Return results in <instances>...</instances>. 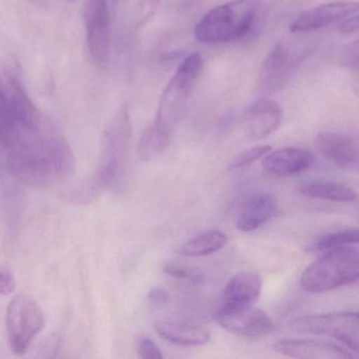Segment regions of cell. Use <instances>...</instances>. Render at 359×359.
<instances>
[{
  "label": "cell",
  "mask_w": 359,
  "mask_h": 359,
  "mask_svg": "<svg viewBox=\"0 0 359 359\" xmlns=\"http://www.w3.org/2000/svg\"><path fill=\"white\" fill-rule=\"evenodd\" d=\"M72 149L60 131L45 119L27 131L7 150V168L14 180L31 188L55 186L74 171Z\"/></svg>",
  "instance_id": "cell-1"
},
{
  "label": "cell",
  "mask_w": 359,
  "mask_h": 359,
  "mask_svg": "<svg viewBox=\"0 0 359 359\" xmlns=\"http://www.w3.org/2000/svg\"><path fill=\"white\" fill-rule=\"evenodd\" d=\"M132 138L129 109L121 106L104 130L100 163L95 172L69 195L70 201L87 203L110 188L123 171Z\"/></svg>",
  "instance_id": "cell-2"
},
{
  "label": "cell",
  "mask_w": 359,
  "mask_h": 359,
  "mask_svg": "<svg viewBox=\"0 0 359 359\" xmlns=\"http://www.w3.org/2000/svg\"><path fill=\"white\" fill-rule=\"evenodd\" d=\"M260 6L262 0H231L218 6L197 22L195 37L207 45L237 41L251 30Z\"/></svg>",
  "instance_id": "cell-3"
},
{
  "label": "cell",
  "mask_w": 359,
  "mask_h": 359,
  "mask_svg": "<svg viewBox=\"0 0 359 359\" xmlns=\"http://www.w3.org/2000/svg\"><path fill=\"white\" fill-rule=\"evenodd\" d=\"M203 70V58L199 53L187 56L170 79L159 98L154 126L159 131L173 135L184 119L189 100Z\"/></svg>",
  "instance_id": "cell-4"
},
{
  "label": "cell",
  "mask_w": 359,
  "mask_h": 359,
  "mask_svg": "<svg viewBox=\"0 0 359 359\" xmlns=\"http://www.w3.org/2000/svg\"><path fill=\"white\" fill-rule=\"evenodd\" d=\"M302 273L300 285L310 293H323L358 280L359 254L352 245L323 253Z\"/></svg>",
  "instance_id": "cell-5"
},
{
  "label": "cell",
  "mask_w": 359,
  "mask_h": 359,
  "mask_svg": "<svg viewBox=\"0 0 359 359\" xmlns=\"http://www.w3.org/2000/svg\"><path fill=\"white\" fill-rule=\"evenodd\" d=\"M45 323V314L36 299L25 293L14 296L7 311L8 340L12 352L26 353Z\"/></svg>",
  "instance_id": "cell-6"
},
{
  "label": "cell",
  "mask_w": 359,
  "mask_h": 359,
  "mask_svg": "<svg viewBox=\"0 0 359 359\" xmlns=\"http://www.w3.org/2000/svg\"><path fill=\"white\" fill-rule=\"evenodd\" d=\"M290 327L299 333L325 335L344 342L348 348L358 352V314L351 311L304 315L290 323Z\"/></svg>",
  "instance_id": "cell-7"
},
{
  "label": "cell",
  "mask_w": 359,
  "mask_h": 359,
  "mask_svg": "<svg viewBox=\"0 0 359 359\" xmlns=\"http://www.w3.org/2000/svg\"><path fill=\"white\" fill-rule=\"evenodd\" d=\"M0 86L3 88L12 112L22 130L35 129L43 123L45 117L33 104L25 89L18 62H11L5 67L0 79Z\"/></svg>",
  "instance_id": "cell-8"
},
{
  "label": "cell",
  "mask_w": 359,
  "mask_h": 359,
  "mask_svg": "<svg viewBox=\"0 0 359 359\" xmlns=\"http://www.w3.org/2000/svg\"><path fill=\"white\" fill-rule=\"evenodd\" d=\"M216 323L234 335L257 338L273 330V321L268 314L253 306H222L214 314Z\"/></svg>",
  "instance_id": "cell-9"
},
{
  "label": "cell",
  "mask_w": 359,
  "mask_h": 359,
  "mask_svg": "<svg viewBox=\"0 0 359 359\" xmlns=\"http://www.w3.org/2000/svg\"><path fill=\"white\" fill-rule=\"evenodd\" d=\"M88 48L92 60L106 64L110 54V15L107 0H86L83 9Z\"/></svg>",
  "instance_id": "cell-10"
},
{
  "label": "cell",
  "mask_w": 359,
  "mask_h": 359,
  "mask_svg": "<svg viewBox=\"0 0 359 359\" xmlns=\"http://www.w3.org/2000/svg\"><path fill=\"white\" fill-rule=\"evenodd\" d=\"M355 13H358V4L354 1L323 4L300 13L290 25V32L295 34L314 32L337 24Z\"/></svg>",
  "instance_id": "cell-11"
},
{
  "label": "cell",
  "mask_w": 359,
  "mask_h": 359,
  "mask_svg": "<svg viewBox=\"0 0 359 359\" xmlns=\"http://www.w3.org/2000/svg\"><path fill=\"white\" fill-rule=\"evenodd\" d=\"M295 68V60L283 43L273 48L260 69L257 89L262 95L269 96L280 91L291 77Z\"/></svg>",
  "instance_id": "cell-12"
},
{
  "label": "cell",
  "mask_w": 359,
  "mask_h": 359,
  "mask_svg": "<svg viewBox=\"0 0 359 359\" xmlns=\"http://www.w3.org/2000/svg\"><path fill=\"white\" fill-rule=\"evenodd\" d=\"M314 144L323 158L339 169L356 170L358 168V140L354 136L325 132L316 136Z\"/></svg>",
  "instance_id": "cell-13"
},
{
  "label": "cell",
  "mask_w": 359,
  "mask_h": 359,
  "mask_svg": "<svg viewBox=\"0 0 359 359\" xmlns=\"http://www.w3.org/2000/svg\"><path fill=\"white\" fill-rule=\"evenodd\" d=\"M283 121V110L274 100L260 98L249 106L243 117V128L250 140H260L276 131Z\"/></svg>",
  "instance_id": "cell-14"
},
{
  "label": "cell",
  "mask_w": 359,
  "mask_h": 359,
  "mask_svg": "<svg viewBox=\"0 0 359 359\" xmlns=\"http://www.w3.org/2000/svg\"><path fill=\"white\" fill-rule=\"evenodd\" d=\"M275 351L283 356L299 359H351L353 355L337 344L309 339H281Z\"/></svg>",
  "instance_id": "cell-15"
},
{
  "label": "cell",
  "mask_w": 359,
  "mask_h": 359,
  "mask_svg": "<svg viewBox=\"0 0 359 359\" xmlns=\"http://www.w3.org/2000/svg\"><path fill=\"white\" fill-rule=\"evenodd\" d=\"M314 161V155L304 149L283 148L264 155L262 168L272 175L285 177L306 171Z\"/></svg>",
  "instance_id": "cell-16"
},
{
  "label": "cell",
  "mask_w": 359,
  "mask_h": 359,
  "mask_svg": "<svg viewBox=\"0 0 359 359\" xmlns=\"http://www.w3.org/2000/svg\"><path fill=\"white\" fill-rule=\"evenodd\" d=\"M278 201L271 192L259 193L250 197L239 211L236 226L239 231L252 232L274 217Z\"/></svg>",
  "instance_id": "cell-17"
},
{
  "label": "cell",
  "mask_w": 359,
  "mask_h": 359,
  "mask_svg": "<svg viewBox=\"0 0 359 359\" xmlns=\"http://www.w3.org/2000/svg\"><path fill=\"white\" fill-rule=\"evenodd\" d=\"M262 290V278L257 273H237L224 287L222 295V306H253Z\"/></svg>",
  "instance_id": "cell-18"
},
{
  "label": "cell",
  "mask_w": 359,
  "mask_h": 359,
  "mask_svg": "<svg viewBox=\"0 0 359 359\" xmlns=\"http://www.w3.org/2000/svg\"><path fill=\"white\" fill-rule=\"evenodd\" d=\"M155 331L163 339L180 346H201L210 341V333L203 327L178 321H157Z\"/></svg>",
  "instance_id": "cell-19"
},
{
  "label": "cell",
  "mask_w": 359,
  "mask_h": 359,
  "mask_svg": "<svg viewBox=\"0 0 359 359\" xmlns=\"http://www.w3.org/2000/svg\"><path fill=\"white\" fill-rule=\"evenodd\" d=\"M229 237L220 230H209L187 241L180 254L188 257H201L220 251L228 243Z\"/></svg>",
  "instance_id": "cell-20"
},
{
  "label": "cell",
  "mask_w": 359,
  "mask_h": 359,
  "mask_svg": "<svg viewBox=\"0 0 359 359\" xmlns=\"http://www.w3.org/2000/svg\"><path fill=\"white\" fill-rule=\"evenodd\" d=\"M298 192L311 198L327 199L336 203H351L356 201L357 194L350 187L333 182H312L298 189Z\"/></svg>",
  "instance_id": "cell-21"
},
{
  "label": "cell",
  "mask_w": 359,
  "mask_h": 359,
  "mask_svg": "<svg viewBox=\"0 0 359 359\" xmlns=\"http://www.w3.org/2000/svg\"><path fill=\"white\" fill-rule=\"evenodd\" d=\"M172 136L159 131L152 126L147 129L138 144V155L142 161H152L163 154L171 144Z\"/></svg>",
  "instance_id": "cell-22"
},
{
  "label": "cell",
  "mask_w": 359,
  "mask_h": 359,
  "mask_svg": "<svg viewBox=\"0 0 359 359\" xmlns=\"http://www.w3.org/2000/svg\"><path fill=\"white\" fill-rule=\"evenodd\" d=\"M358 241V229H346V230L337 231V232L330 233V234L318 237L309 247L310 249L309 251L325 253V252L339 249V248L357 245Z\"/></svg>",
  "instance_id": "cell-23"
},
{
  "label": "cell",
  "mask_w": 359,
  "mask_h": 359,
  "mask_svg": "<svg viewBox=\"0 0 359 359\" xmlns=\"http://www.w3.org/2000/svg\"><path fill=\"white\" fill-rule=\"evenodd\" d=\"M271 149H272L271 146L262 144V146L254 147V148L249 149V150L243 151V152L239 153L232 159L230 165H229V169L234 171V170L249 167L252 163H255L258 159L268 154Z\"/></svg>",
  "instance_id": "cell-24"
},
{
  "label": "cell",
  "mask_w": 359,
  "mask_h": 359,
  "mask_svg": "<svg viewBox=\"0 0 359 359\" xmlns=\"http://www.w3.org/2000/svg\"><path fill=\"white\" fill-rule=\"evenodd\" d=\"M163 272L175 278L186 279L192 283H201L205 280V273L196 268H184L176 264H165Z\"/></svg>",
  "instance_id": "cell-25"
},
{
  "label": "cell",
  "mask_w": 359,
  "mask_h": 359,
  "mask_svg": "<svg viewBox=\"0 0 359 359\" xmlns=\"http://www.w3.org/2000/svg\"><path fill=\"white\" fill-rule=\"evenodd\" d=\"M161 0H138L136 8V24L138 27L146 25L156 13Z\"/></svg>",
  "instance_id": "cell-26"
},
{
  "label": "cell",
  "mask_w": 359,
  "mask_h": 359,
  "mask_svg": "<svg viewBox=\"0 0 359 359\" xmlns=\"http://www.w3.org/2000/svg\"><path fill=\"white\" fill-rule=\"evenodd\" d=\"M138 356L144 359L163 358L161 348L152 339L140 337L137 341Z\"/></svg>",
  "instance_id": "cell-27"
},
{
  "label": "cell",
  "mask_w": 359,
  "mask_h": 359,
  "mask_svg": "<svg viewBox=\"0 0 359 359\" xmlns=\"http://www.w3.org/2000/svg\"><path fill=\"white\" fill-rule=\"evenodd\" d=\"M15 278L9 269L0 266V295H8L15 290Z\"/></svg>",
  "instance_id": "cell-28"
},
{
  "label": "cell",
  "mask_w": 359,
  "mask_h": 359,
  "mask_svg": "<svg viewBox=\"0 0 359 359\" xmlns=\"http://www.w3.org/2000/svg\"><path fill=\"white\" fill-rule=\"evenodd\" d=\"M148 299L153 306L161 308V306L169 304L171 296H170L169 292L163 289V287H155L149 292Z\"/></svg>",
  "instance_id": "cell-29"
},
{
  "label": "cell",
  "mask_w": 359,
  "mask_h": 359,
  "mask_svg": "<svg viewBox=\"0 0 359 359\" xmlns=\"http://www.w3.org/2000/svg\"><path fill=\"white\" fill-rule=\"evenodd\" d=\"M339 22L338 32L341 34H353L358 30V13L353 14Z\"/></svg>",
  "instance_id": "cell-30"
},
{
  "label": "cell",
  "mask_w": 359,
  "mask_h": 359,
  "mask_svg": "<svg viewBox=\"0 0 359 359\" xmlns=\"http://www.w3.org/2000/svg\"><path fill=\"white\" fill-rule=\"evenodd\" d=\"M357 56H358V46L357 43H353V45L348 46L346 49V53H344V62L348 64V67H357Z\"/></svg>",
  "instance_id": "cell-31"
},
{
  "label": "cell",
  "mask_w": 359,
  "mask_h": 359,
  "mask_svg": "<svg viewBox=\"0 0 359 359\" xmlns=\"http://www.w3.org/2000/svg\"><path fill=\"white\" fill-rule=\"evenodd\" d=\"M114 1H117V0H114Z\"/></svg>",
  "instance_id": "cell-32"
}]
</instances>
